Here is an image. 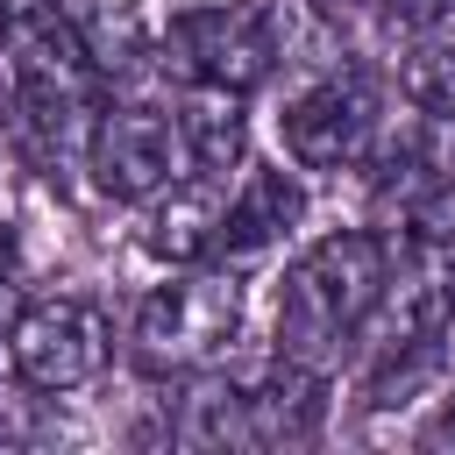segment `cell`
<instances>
[{
  "instance_id": "8992f818",
  "label": "cell",
  "mask_w": 455,
  "mask_h": 455,
  "mask_svg": "<svg viewBox=\"0 0 455 455\" xmlns=\"http://www.w3.org/2000/svg\"><path fill=\"white\" fill-rule=\"evenodd\" d=\"M164 57L178 64L185 85H220V92H256L277 71V21L256 0L228 7H185L164 28Z\"/></svg>"
},
{
  "instance_id": "4fadbf2b",
  "label": "cell",
  "mask_w": 455,
  "mask_h": 455,
  "mask_svg": "<svg viewBox=\"0 0 455 455\" xmlns=\"http://www.w3.org/2000/svg\"><path fill=\"white\" fill-rule=\"evenodd\" d=\"M178 135H185V164L192 171H235L242 164V92L220 85H185L178 100Z\"/></svg>"
},
{
  "instance_id": "30bf717a",
  "label": "cell",
  "mask_w": 455,
  "mask_h": 455,
  "mask_svg": "<svg viewBox=\"0 0 455 455\" xmlns=\"http://www.w3.org/2000/svg\"><path fill=\"white\" fill-rule=\"evenodd\" d=\"M220 213H228V171H178L171 192L156 199L149 228H142V249L164 256V263H206L213 256V235H220Z\"/></svg>"
},
{
  "instance_id": "ba28073f",
  "label": "cell",
  "mask_w": 455,
  "mask_h": 455,
  "mask_svg": "<svg viewBox=\"0 0 455 455\" xmlns=\"http://www.w3.org/2000/svg\"><path fill=\"white\" fill-rule=\"evenodd\" d=\"M85 171L107 199H156L185 171V135L178 114L142 107V100H107L92 135H85Z\"/></svg>"
},
{
  "instance_id": "6da1fadb",
  "label": "cell",
  "mask_w": 455,
  "mask_h": 455,
  "mask_svg": "<svg viewBox=\"0 0 455 455\" xmlns=\"http://www.w3.org/2000/svg\"><path fill=\"white\" fill-rule=\"evenodd\" d=\"M0 50H7V85L21 135L36 164H71L85 156V135L107 107L100 92V57L64 0H0Z\"/></svg>"
},
{
  "instance_id": "7a4b0ae2",
  "label": "cell",
  "mask_w": 455,
  "mask_h": 455,
  "mask_svg": "<svg viewBox=\"0 0 455 455\" xmlns=\"http://www.w3.org/2000/svg\"><path fill=\"white\" fill-rule=\"evenodd\" d=\"M391 277V242L377 228H334L320 235L277 284V355H299L313 370L341 363Z\"/></svg>"
},
{
  "instance_id": "9c48e42d",
  "label": "cell",
  "mask_w": 455,
  "mask_h": 455,
  "mask_svg": "<svg viewBox=\"0 0 455 455\" xmlns=\"http://www.w3.org/2000/svg\"><path fill=\"white\" fill-rule=\"evenodd\" d=\"M299 213H306V192H299L291 171H270V164L242 171V185L228 192V213H220V235H213V256L206 263H228L235 270V263L263 256L270 242H284L299 228Z\"/></svg>"
},
{
  "instance_id": "9a60e30c",
  "label": "cell",
  "mask_w": 455,
  "mask_h": 455,
  "mask_svg": "<svg viewBox=\"0 0 455 455\" xmlns=\"http://www.w3.org/2000/svg\"><path fill=\"white\" fill-rule=\"evenodd\" d=\"M14 284H21V249H14V228L0 220V327H14Z\"/></svg>"
},
{
  "instance_id": "7c38bea8",
  "label": "cell",
  "mask_w": 455,
  "mask_h": 455,
  "mask_svg": "<svg viewBox=\"0 0 455 455\" xmlns=\"http://www.w3.org/2000/svg\"><path fill=\"white\" fill-rule=\"evenodd\" d=\"M171 441L178 448H256L249 441V391L213 370H192L178 391V412H171Z\"/></svg>"
},
{
  "instance_id": "52a82bcc",
  "label": "cell",
  "mask_w": 455,
  "mask_h": 455,
  "mask_svg": "<svg viewBox=\"0 0 455 455\" xmlns=\"http://www.w3.org/2000/svg\"><path fill=\"white\" fill-rule=\"evenodd\" d=\"M107 355H114V320H107L92 299H71V291L21 306L14 327H7V363H14V377H21L28 391H50V398L92 384V377L107 370Z\"/></svg>"
},
{
  "instance_id": "277c9868",
  "label": "cell",
  "mask_w": 455,
  "mask_h": 455,
  "mask_svg": "<svg viewBox=\"0 0 455 455\" xmlns=\"http://www.w3.org/2000/svg\"><path fill=\"white\" fill-rule=\"evenodd\" d=\"M277 121H284V149L306 171H348L384 135V85L363 64H327L320 78H306L284 100Z\"/></svg>"
},
{
  "instance_id": "5b68a950",
  "label": "cell",
  "mask_w": 455,
  "mask_h": 455,
  "mask_svg": "<svg viewBox=\"0 0 455 455\" xmlns=\"http://www.w3.org/2000/svg\"><path fill=\"white\" fill-rule=\"evenodd\" d=\"M448 327H455V228H412L405 249H391V277L363 341L370 355H398V348H441Z\"/></svg>"
},
{
  "instance_id": "2e32d148",
  "label": "cell",
  "mask_w": 455,
  "mask_h": 455,
  "mask_svg": "<svg viewBox=\"0 0 455 455\" xmlns=\"http://www.w3.org/2000/svg\"><path fill=\"white\" fill-rule=\"evenodd\" d=\"M419 441H427V448H455V391L434 405V419L419 427Z\"/></svg>"
},
{
  "instance_id": "5bb4252c",
  "label": "cell",
  "mask_w": 455,
  "mask_h": 455,
  "mask_svg": "<svg viewBox=\"0 0 455 455\" xmlns=\"http://www.w3.org/2000/svg\"><path fill=\"white\" fill-rule=\"evenodd\" d=\"M398 92L419 114H455V14H441V21H427V28L405 36Z\"/></svg>"
},
{
  "instance_id": "3957f363",
  "label": "cell",
  "mask_w": 455,
  "mask_h": 455,
  "mask_svg": "<svg viewBox=\"0 0 455 455\" xmlns=\"http://www.w3.org/2000/svg\"><path fill=\"white\" fill-rule=\"evenodd\" d=\"M235 327H242V284H235L228 263H206V270L156 284L135 306L128 355H135L142 377H192L235 341Z\"/></svg>"
},
{
  "instance_id": "8fae6325",
  "label": "cell",
  "mask_w": 455,
  "mask_h": 455,
  "mask_svg": "<svg viewBox=\"0 0 455 455\" xmlns=\"http://www.w3.org/2000/svg\"><path fill=\"white\" fill-rule=\"evenodd\" d=\"M327 419V370L277 355L263 370V384L249 391V441L256 448H306Z\"/></svg>"
}]
</instances>
